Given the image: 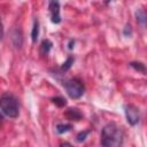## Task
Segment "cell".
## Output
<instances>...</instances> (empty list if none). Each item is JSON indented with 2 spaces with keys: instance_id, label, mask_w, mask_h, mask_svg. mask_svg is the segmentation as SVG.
Here are the masks:
<instances>
[{
  "instance_id": "obj_1",
  "label": "cell",
  "mask_w": 147,
  "mask_h": 147,
  "mask_svg": "<svg viewBox=\"0 0 147 147\" xmlns=\"http://www.w3.org/2000/svg\"><path fill=\"white\" fill-rule=\"evenodd\" d=\"M124 133L122 129L115 123H108L103 126L101 132L102 147H122Z\"/></svg>"
},
{
  "instance_id": "obj_2",
  "label": "cell",
  "mask_w": 147,
  "mask_h": 147,
  "mask_svg": "<svg viewBox=\"0 0 147 147\" xmlns=\"http://www.w3.org/2000/svg\"><path fill=\"white\" fill-rule=\"evenodd\" d=\"M0 109L8 117L16 118L20 114V106L17 99L10 93L2 94L0 98Z\"/></svg>"
},
{
  "instance_id": "obj_3",
  "label": "cell",
  "mask_w": 147,
  "mask_h": 147,
  "mask_svg": "<svg viewBox=\"0 0 147 147\" xmlns=\"http://www.w3.org/2000/svg\"><path fill=\"white\" fill-rule=\"evenodd\" d=\"M65 91L68 93V95L72 99H78L84 94V85L80 80L78 79H70L64 84Z\"/></svg>"
},
{
  "instance_id": "obj_4",
  "label": "cell",
  "mask_w": 147,
  "mask_h": 147,
  "mask_svg": "<svg viewBox=\"0 0 147 147\" xmlns=\"http://www.w3.org/2000/svg\"><path fill=\"white\" fill-rule=\"evenodd\" d=\"M125 115H126V121L130 125H136L139 123L140 115H139V109L136 106L126 105L125 106Z\"/></svg>"
},
{
  "instance_id": "obj_5",
  "label": "cell",
  "mask_w": 147,
  "mask_h": 147,
  "mask_svg": "<svg viewBox=\"0 0 147 147\" xmlns=\"http://www.w3.org/2000/svg\"><path fill=\"white\" fill-rule=\"evenodd\" d=\"M49 11H51V17L53 23H60L61 22V16H60V3L57 1H51L48 5Z\"/></svg>"
},
{
  "instance_id": "obj_6",
  "label": "cell",
  "mask_w": 147,
  "mask_h": 147,
  "mask_svg": "<svg viewBox=\"0 0 147 147\" xmlns=\"http://www.w3.org/2000/svg\"><path fill=\"white\" fill-rule=\"evenodd\" d=\"M38 36H39V22H38V20H34L33 26H32V32H31V39L33 42L37 41Z\"/></svg>"
},
{
  "instance_id": "obj_7",
  "label": "cell",
  "mask_w": 147,
  "mask_h": 147,
  "mask_svg": "<svg viewBox=\"0 0 147 147\" xmlns=\"http://www.w3.org/2000/svg\"><path fill=\"white\" fill-rule=\"evenodd\" d=\"M67 116H68L69 118H71V119L78 121V119L82 117V114H80L77 109H72V108H70V109H68V111H67Z\"/></svg>"
},
{
  "instance_id": "obj_8",
  "label": "cell",
  "mask_w": 147,
  "mask_h": 147,
  "mask_svg": "<svg viewBox=\"0 0 147 147\" xmlns=\"http://www.w3.org/2000/svg\"><path fill=\"white\" fill-rule=\"evenodd\" d=\"M51 47H52V42H51L49 40H44V41L41 42V46H40V53L44 54V55L48 54Z\"/></svg>"
},
{
  "instance_id": "obj_9",
  "label": "cell",
  "mask_w": 147,
  "mask_h": 147,
  "mask_svg": "<svg viewBox=\"0 0 147 147\" xmlns=\"http://www.w3.org/2000/svg\"><path fill=\"white\" fill-rule=\"evenodd\" d=\"M71 129V125L70 124H57L56 125V132L57 133H64V132H68L69 130Z\"/></svg>"
},
{
  "instance_id": "obj_10",
  "label": "cell",
  "mask_w": 147,
  "mask_h": 147,
  "mask_svg": "<svg viewBox=\"0 0 147 147\" xmlns=\"http://www.w3.org/2000/svg\"><path fill=\"white\" fill-rule=\"evenodd\" d=\"M136 15H137V20H138L139 22H141L142 24H145V22H146V15H145V11L141 10V9H138L137 13H136Z\"/></svg>"
},
{
  "instance_id": "obj_11",
  "label": "cell",
  "mask_w": 147,
  "mask_h": 147,
  "mask_svg": "<svg viewBox=\"0 0 147 147\" xmlns=\"http://www.w3.org/2000/svg\"><path fill=\"white\" fill-rule=\"evenodd\" d=\"M130 65H131L132 68H134L136 70H138V71L145 72V65H144L142 63H140V62H131Z\"/></svg>"
},
{
  "instance_id": "obj_12",
  "label": "cell",
  "mask_w": 147,
  "mask_h": 147,
  "mask_svg": "<svg viewBox=\"0 0 147 147\" xmlns=\"http://www.w3.org/2000/svg\"><path fill=\"white\" fill-rule=\"evenodd\" d=\"M53 102L56 105V106H59V107H63V106H65V99H63V98H61V96H56V98H53Z\"/></svg>"
},
{
  "instance_id": "obj_13",
  "label": "cell",
  "mask_w": 147,
  "mask_h": 147,
  "mask_svg": "<svg viewBox=\"0 0 147 147\" xmlns=\"http://www.w3.org/2000/svg\"><path fill=\"white\" fill-rule=\"evenodd\" d=\"M87 134H88V131H82V132H79V133L77 134V137H76L77 142H83V141L86 139Z\"/></svg>"
},
{
  "instance_id": "obj_14",
  "label": "cell",
  "mask_w": 147,
  "mask_h": 147,
  "mask_svg": "<svg viewBox=\"0 0 147 147\" xmlns=\"http://www.w3.org/2000/svg\"><path fill=\"white\" fill-rule=\"evenodd\" d=\"M13 40H18V45H20V47H21L23 39H22V34H21V32H20L18 30H15V31H14V33H13Z\"/></svg>"
},
{
  "instance_id": "obj_15",
  "label": "cell",
  "mask_w": 147,
  "mask_h": 147,
  "mask_svg": "<svg viewBox=\"0 0 147 147\" xmlns=\"http://www.w3.org/2000/svg\"><path fill=\"white\" fill-rule=\"evenodd\" d=\"M72 63H74V59H72V57H69V59L63 63V65H62V70H68V69L71 67Z\"/></svg>"
},
{
  "instance_id": "obj_16",
  "label": "cell",
  "mask_w": 147,
  "mask_h": 147,
  "mask_svg": "<svg viewBox=\"0 0 147 147\" xmlns=\"http://www.w3.org/2000/svg\"><path fill=\"white\" fill-rule=\"evenodd\" d=\"M131 32H132V31H131V26H130V25H126L125 29H124V34H125V36H130Z\"/></svg>"
},
{
  "instance_id": "obj_17",
  "label": "cell",
  "mask_w": 147,
  "mask_h": 147,
  "mask_svg": "<svg viewBox=\"0 0 147 147\" xmlns=\"http://www.w3.org/2000/svg\"><path fill=\"white\" fill-rule=\"evenodd\" d=\"M60 147H72V146L70 144H68V142H63V144L60 145Z\"/></svg>"
},
{
  "instance_id": "obj_18",
  "label": "cell",
  "mask_w": 147,
  "mask_h": 147,
  "mask_svg": "<svg viewBox=\"0 0 147 147\" xmlns=\"http://www.w3.org/2000/svg\"><path fill=\"white\" fill-rule=\"evenodd\" d=\"M2 36H3V29H2V24L0 22V39L2 38Z\"/></svg>"
},
{
  "instance_id": "obj_19",
  "label": "cell",
  "mask_w": 147,
  "mask_h": 147,
  "mask_svg": "<svg viewBox=\"0 0 147 147\" xmlns=\"http://www.w3.org/2000/svg\"><path fill=\"white\" fill-rule=\"evenodd\" d=\"M1 119H2V116H1V115H0V122H1Z\"/></svg>"
}]
</instances>
